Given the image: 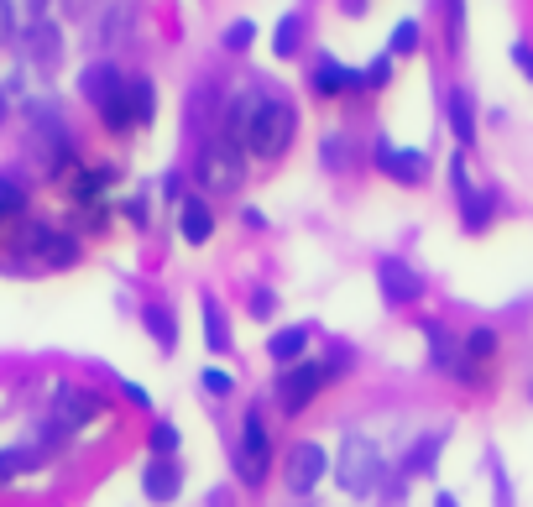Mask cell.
I'll return each instance as SVG.
<instances>
[{"label": "cell", "mask_w": 533, "mask_h": 507, "mask_svg": "<svg viewBox=\"0 0 533 507\" xmlns=\"http://www.w3.org/2000/svg\"><path fill=\"white\" fill-rule=\"evenodd\" d=\"M445 115H450V126H455V142L471 147L476 142V110H471L466 89H450V95H445Z\"/></svg>", "instance_id": "e0dca14e"}, {"label": "cell", "mask_w": 533, "mask_h": 507, "mask_svg": "<svg viewBox=\"0 0 533 507\" xmlns=\"http://www.w3.org/2000/svg\"><path fill=\"white\" fill-rule=\"evenodd\" d=\"M335 476H340V487L351 497H372L382 487V450H377V440H366V434H345Z\"/></svg>", "instance_id": "7a4b0ae2"}, {"label": "cell", "mask_w": 533, "mask_h": 507, "mask_svg": "<svg viewBox=\"0 0 533 507\" xmlns=\"http://www.w3.org/2000/svg\"><path fill=\"white\" fill-rule=\"evenodd\" d=\"M178 225H183V241H189V246H204L215 236V215H210V204H204V199H183Z\"/></svg>", "instance_id": "9a60e30c"}, {"label": "cell", "mask_w": 533, "mask_h": 507, "mask_svg": "<svg viewBox=\"0 0 533 507\" xmlns=\"http://www.w3.org/2000/svg\"><path fill=\"white\" fill-rule=\"evenodd\" d=\"M387 79H392V58H377V68H372V74H366V84L377 89V84H387Z\"/></svg>", "instance_id": "8d00e7d4"}, {"label": "cell", "mask_w": 533, "mask_h": 507, "mask_svg": "<svg viewBox=\"0 0 533 507\" xmlns=\"http://www.w3.org/2000/svg\"><path fill=\"white\" fill-rule=\"evenodd\" d=\"M115 183V173L110 168H89V173H79L74 178V199H95V194H105Z\"/></svg>", "instance_id": "cb8c5ba5"}, {"label": "cell", "mask_w": 533, "mask_h": 507, "mask_svg": "<svg viewBox=\"0 0 533 507\" xmlns=\"http://www.w3.org/2000/svg\"><path fill=\"white\" fill-rule=\"evenodd\" d=\"M455 199H460V220H466V230H481L486 220H492L497 210V194L492 189H481V183L466 178V157H455Z\"/></svg>", "instance_id": "9c48e42d"}, {"label": "cell", "mask_w": 533, "mask_h": 507, "mask_svg": "<svg viewBox=\"0 0 533 507\" xmlns=\"http://www.w3.org/2000/svg\"><path fill=\"white\" fill-rule=\"evenodd\" d=\"M142 314H147V330L157 335V345H162V351H173V345H178V325H173V309H168V304H147Z\"/></svg>", "instance_id": "7402d4cb"}, {"label": "cell", "mask_w": 533, "mask_h": 507, "mask_svg": "<svg viewBox=\"0 0 533 507\" xmlns=\"http://www.w3.org/2000/svg\"><path fill=\"white\" fill-rule=\"evenodd\" d=\"M204 330H210V351H225V314H220V304L215 298H204Z\"/></svg>", "instance_id": "484cf974"}, {"label": "cell", "mask_w": 533, "mask_h": 507, "mask_svg": "<svg viewBox=\"0 0 533 507\" xmlns=\"http://www.w3.org/2000/svg\"><path fill=\"white\" fill-rule=\"evenodd\" d=\"M324 471H330V455H324V445H293V455H288V487L304 497V492H314L319 481H324Z\"/></svg>", "instance_id": "7c38bea8"}, {"label": "cell", "mask_w": 533, "mask_h": 507, "mask_svg": "<svg viewBox=\"0 0 533 507\" xmlns=\"http://www.w3.org/2000/svg\"><path fill=\"white\" fill-rule=\"evenodd\" d=\"M257 105H262V95H230L225 100V142H246L251 121H257Z\"/></svg>", "instance_id": "2e32d148"}, {"label": "cell", "mask_w": 533, "mask_h": 507, "mask_svg": "<svg viewBox=\"0 0 533 507\" xmlns=\"http://www.w3.org/2000/svg\"><path fill=\"white\" fill-rule=\"evenodd\" d=\"M324 382H330V366L324 361H298L277 377V403H283V413H304Z\"/></svg>", "instance_id": "52a82bcc"}, {"label": "cell", "mask_w": 533, "mask_h": 507, "mask_svg": "<svg viewBox=\"0 0 533 507\" xmlns=\"http://www.w3.org/2000/svg\"><path fill=\"white\" fill-rule=\"evenodd\" d=\"M251 37H257V27H251V21H236V27L225 32V48H230V53H246Z\"/></svg>", "instance_id": "1f68e13d"}, {"label": "cell", "mask_w": 533, "mask_h": 507, "mask_svg": "<svg viewBox=\"0 0 533 507\" xmlns=\"http://www.w3.org/2000/svg\"><path fill=\"white\" fill-rule=\"evenodd\" d=\"M298 42H304V16L288 11L283 21H277V32H272V53H277V58H293Z\"/></svg>", "instance_id": "44dd1931"}, {"label": "cell", "mask_w": 533, "mask_h": 507, "mask_svg": "<svg viewBox=\"0 0 533 507\" xmlns=\"http://www.w3.org/2000/svg\"><path fill=\"white\" fill-rule=\"evenodd\" d=\"M434 507H460V502H455V497H450V492H445V497H439V502H434Z\"/></svg>", "instance_id": "ab89813d"}, {"label": "cell", "mask_w": 533, "mask_h": 507, "mask_svg": "<svg viewBox=\"0 0 533 507\" xmlns=\"http://www.w3.org/2000/svg\"><path fill=\"white\" fill-rule=\"evenodd\" d=\"M377 283H382V298L392 309H403V304H419L424 298V278L413 272L403 257H382V267H377Z\"/></svg>", "instance_id": "30bf717a"}, {"label": "cell", "mask_w": 533, "mask_h": 507, "mask_svg": "<svg viewBox=\"0 0 533 507\" xmlns=\"http://www.w3.org/2000/svg\"><path fill=\"white\" fill-rule=\"evenodd\" d=\"M434 455H439V434H429V440L413 450V460H408V471H429L434 466Z\"/></svg>", "instance_id": "d6a6232c"}, {"label": "cell", "mask_w": 533, "mask_h": 507, "mask_svg": "<svg viewBox=\"0 0 533 507\" xmlns=\"http://www.w3.org/2000/svg\"><path fill=\"white\" fill-rule=\"evenodd\" d=\"M199 382H204V387H210V393H215V398H220V393H230V377H225V372H204Z\"/></svg>", "instance_id": "d590c367"}, {"label": "cell", "mask_w": 533, "mask_h": 507, "mask_svg": "<svg viewBox=\"0 0 533 507\" xmlns=\"http://www.w3.org/2000/svg\"><path fill=\"white\" fill-rule=\"evenodd\" d=\"M21 210H27V183L16 173H0V225H11Z\"/></svg>", "instance_id": "ffe728a7"}, {"label": "cell", "mask_w": 533, "mask_h": 507, "mask_svg": "<svg viewBox=\"0 0 533 507\" xmlns=\"http://www.w3.org/2000/svg\"><path fill=\"white\" fill-rule=\"evenodd\" d=\"M267 351L283 361V366H298L304 361V351H309V330L304 325H288V330H277L272 340H267Z\"/></svg>", "instance_id": "ac0fdd59"}, {"label": "cell", "mask_w": 533, "mask_h": 507, "mask_svg": "<svg viewBox=\"0 0 533 507\" xmlns=\"http://www.w3.org/2000/svg\"><path fill=\"white\" fill-rule=\"evenodd\" d=\"M142 487H147V497H152V502H173V497H178V487H183L178 460H173V455H152V466H147V476H142Z\"/></svg>", "instance_id": "5bb4252c"}, {"label": "cell", "mask_w": 533, "mask_h": 507, "mask_svg": "<svg viewBox=\"0 0 533 507\" xmlns=\"http://www.w3.org/2000/svg\"><path fill=\"white\" fill-rule=\"evenodd\" d=\"M21 466H27V455H21V450H0V487H11V481L21 476Z\"/></svg>", "instance_id": "f546056e"}, {"label": "cell", "mask_w": 533, "mask_h": 507, "mask_svg": "<svg viewBox=\"0 0 533 507\" xmlns=\"http://www.w3.org/2000/svg\"><path fill=\"white\" fill-rule=\"evenodd\" d=\"M361 84H366V74L345 68V63H340V58H330V53H324V58L314 63V89H319L324 100H330V95H345V89H361Z\"/></svg>", "instance_id": "4fadbf2b"}, {"label": "cell", "mask_w": 533, "mask_h": 507, "mask_svg": "<svg viewBox=\"0 0 533 507\" xmlns=\"http://www.w3.org/2000/svg\"><path fill=\"white\" fill-rule=\"evenodd\" d=\"M16 257H37L48 267H68L79 262V241L68 230H53V225H21L16 230Z\"/></svg>", "instance_id": "5b68a950"}, {"label": "cell", "mask_w": 533, "mask_h": 507, "mask_svg": "<svg viewBox=\"0 0 533 507\" xmlns=\"http://www.w3.org/2000/svg\"><path fill=\"white\" fill-rule=\"evenodd\" d=\"M492 356H497V330H486V325L471 330V335H466V372H471V382H476V372H481Z\"/></svg>", "instance_id": "d6986e66"}, {"label": "cell", "mask_w": 533, "mask_h": 507, "mask_svg": "<svg viewBox=\"0 0 533 507\" xmlns=\"http://www.w3.org/2000/svg\"><path fill=\"white\" fill-rule=\"evenodd\" d=\"M445 11H450V21H445V27H450V42L460 48V42H466V0H445Z\"/></svg>", "instance_id": "f1b7e54d"}, {"label": "cell", "mask_w": 533, "mask_h": 507, "mask_svg": "<svg viewBox=\"0 0 533 507\" xmlns=\"http://www.w3.org/2000/svg\"><path fill=\"white\" fill-rule=\"evenodd\" d=\"M340 6H345V11H361V6H366V0H340Z\"/></svg>", "instance_id": "f35d334b"}, {"label": "cell", "mask_w": 533, "mask_h": 507, "mask_svg": "<svg viewBox=\"0 0 533 507\" xmlns=\"http://www.w3.org/2000/svg\"><path fill=\"white\" fill-rule=\"evenodd\" d=\"M131 115H136V126H147L157 115V84L152 79H131Z\"/></svg>", "instance_id": "603a6c76"}, {"label": "cell", "mask_w": 533, "mask_h": 507, "mask_svg": "<svg viewBox=\"0 0 533 507\" xmlns=\"http://www.w3.org/2000/svg\"><path fill=\"white\" fill-rule=\"evenodd\" d=\"M267 466H272V440H267V424H262V413L251 408L246 413V424H241V445H236V471L246 487H262L267 481Z\"/></svg>", "instance_id": "8992f818"}, {"label": "cell", "mask_w": 533, "mask_h": 507, "mask_svg": "<svg viewBox=\"0 0 533 507\" xmlns=\"http://www.w3.org/2000/svg\"><path fill=\"white\" fill-rule=\"evenodd\" d=\"M0 121H6V95H0Z\"/></svg>", "instance_id": "60d3db41"}, {"label": "cell", "mask_w": 533, "mask_h": 507, "mask_svg": "<svg viewBox=\"0 0 533 507\" xmlns=\"http://www.w3.org/2000/svg\"><path fill=\"white\" fill-rule=\"evenodd\" d=\"M319 157H324V168H335V173H340L345 163H351V142H345V136L335 131V136H330V142H324V147H319Z\"/></svg>", "instance_id": "83f0119b"}, {"label": "cell", "mask_w": 533, "mask_h": 507, "mask_svg": "<svg viewBox=\"0 0 533 507\" xmlns=\"http://www.w3.org/2000/svg\"><path fill=\"white\" fill-rule=\"evenodd\" d=\"M528 398H533V387H528Z\"/></svg>", "instance_id": "b9f144b4"}, {"label": "cell", "mask_w": 533, "mask_h": 507, "mask_svg": "<svg viewBox=\"0 0 533 507\" xmlns=\"http://www.w3.org/2000/svg\"><path fill=\"white\" fill-rule=\"evenodd\" d=\"M178 450V429L173 424H152V455H173Z\"/></svg>", "instance_id": "4dcf8cb0"}, {"label": "cell", "mask_w": 533, "mask_h": 507, "mask_svg": "<svg viewBox=\"0 0 533 507\" xmlns=\"http://www.w3.org/2000/svg\"><path fill=\"white\" fill-rule=\"evenodd\" d=\"M100 398L89 393V387H58L53 393V429L58 434H74V429H84L89 419H100Z\"/></svg>", "instance_id": "ba28073f"}, {"label": "cell", "mask_w": 533, "mask_h": 507, "mask_svg": "<svg viewBox=\"0 0 533 507\" xmlns=\"http://www.w3.org/2000/svg\"><path fill=\"white\" fill-rule=\"evenodd\" d=\"M21 27H16V11H11V0H0V42H11Z\"/></svg>", "instance_id": "e575fe53"}, {"label": "cell", "mask_w": 533, "mask_h": 507, "mask_svg": "<svg viewBox=\"0 0 533 507\" xmlns=\"http://www.w3.org/2000/svg\"><path fill=\"white\" fill-rule=\"evenodd\" d=\"M11 11H16V27L32 32V27H42V11H48V0H11Z\"/></svg>", "instance_id": "4316f807"}, {"label": "cell", "mask_w": 533, "mask_h": 507, "mask_svg": "<svg viewBox=\"0 0 533 507\" xmlns=\"http://www.w3.org/2000/svg\"><path fill=\"white\" fill-rule=\"evenodd\" d=\"M293 131H298V110H293L288 100H277V95H262V105H257V121H251V131H246V147L272 163L277 152H288Z\"/></svg>", "instance_id": "3957f363"}, {"label": "cell", "mask_w": 533, "mask_h": 507, "mask_svg": "<svg viewBox=\"0 0 533 507\" xmlns=\"http://www.w3.org/2000/svg\"><path fill=\"white\" fill-rule=\"evenodd\" d=\"M84 95H89V105L100 110V121L110 131H131L136 126V115H131V79L115 63H95V68H89V74H84Z\"/></svg>", "instance_id": "6da1fadb"}, {"label": "cell", "mask_w": 533, "mask_h": 507, "mask_svg": "<svg viewBox=\"0 0 533 507\" xmlns=\"http://www.w3.org/2000/svg\"><path fill=\"white\" fill-rule=\"evenodd\" d=\"M513 63H518V74L533 84V48H528V42H513Z\"/></svg>", "instance_id": "836d02e7"}, {"label": "cell", "mask_w": 533, "mask_h": 507, "mask_svg": "<svg viewBox=\"0 0 533 507\" xmlns=\"http://www.w3.org/2000/svg\"><path fill=\"white\" fill-rule=\"evenodd\" d=\"M199 189H210V194H236L241 189V178H246V157L236 142H225V136H215V142H204L199 147Z\"/></svg>", "instance_id": "277c9868"}, {"label": "cell", "mask_w": 533, "mask_h": 507, "mask_svg": "<svg viewBox=\"0 0 533 507\" xmlns=\"http://www.w3.org/2000/svg\"><path fill=\"white\" fill-rule=\"evenodd\" d=\"M251 314H257V319L272 314V293H267V288H257V298H251Z\"/></svg>", "instance_id": "74e56055"}, {"label": "cell", "mask_w": 533, "mask_h": 507, "mask_svg": "<svg viewBox=\"0 0 533 507\" xmlns=\"http://www.w3.org/2000/svg\"><path fill=\"white\" fill-rule=\"evenodd\" d=\"M372 163H377L387 178H398V183H419V178L429 173V157H424V152L398 147V142H387V136L372 147Z\"/></svg>", "instance_id": "8fae6325"}, {"label": "cell", "mask_w": 533, "mask_h": 507, "mask_svg": "<svg viewBox=\"0 0 533 507\" xmlns=\"http://www.w3.org/2000/svg\"><path fill=\"white\" fill-rule=\"evenodd\" d=\"M413 48H419V21H398V27H392V42H387V53L392 58H403V53H413Z\"/></svg>", "instance_id": "d4e9b609"}]
</instances>
